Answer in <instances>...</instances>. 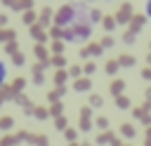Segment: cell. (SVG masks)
<instances>
[{
    "instance_id": "1",
    "label": "cell",
    "mask_w": 151,
    "mask_h": 146,
    "mask_svg": "<svg viewBox=\"0 0 151 146\" xmlns=\"http://www.w3.org/2000/svg\"><path fill=\"white\" fill-rule=\"evenodd\" d=\"M5 75H7V68H5V64L0 61V85H2V80H5Z\"/></svg>"
},
{
    "instance_id": "2",
    "label": "cell",
    "mask_w": 151,
    "mask_h": 146,
    "mask_svg": "<svg viewBox=\"0 0 151 146\" xmlns=\"http://www.w3.org/2000/svg\"><path fill=\"white\" fill-rule=\"evenodd\" d=\"M146 12H149V16H151V2H146Z\"/></svg>"
}]
</instances>
